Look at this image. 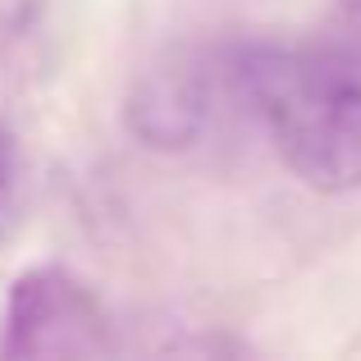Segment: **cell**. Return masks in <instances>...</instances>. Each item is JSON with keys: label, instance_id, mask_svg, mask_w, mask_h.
<instances>
[{"label": "cell", "instance_id": "obj_2", "mask_svg": "<svg viewBox=\"0 0 361 361\" xmlns=\"http://www.w3.org/2000/svg\"><path fill=\"white\" fill-rule=\"evenodd\" d=\"M106 348V316L73 274L42 265L14 279L5 311L9 357H87Z\"/></svg>", "mask_w": 361, "mask_h": 361}, {"label": "cell", "instance_id": "obj_4", "mask_svg": "<svg viewBox=\"0 0 361 361\" xmlns=\"http://www.w3.org/2000/svg\"><path fill=\"white\" fill-rule=\"evenodd\" d=\"M14 160H18V151H14V133L0 123V197H5L9 178H14Z\"/></svg>", "mask_w": 361, "mask_h": 361}, {"label": "cell", "instance_id": "obj_5", "mask_svg": "<svg viewBox=\"0 0 361 361\" xmlns=\"http://www.w3.org/2000/svg\"><path fill=\"white\" fill-rule=\"evenodd\" d=\"M343 5H353V9H361V0H343Z\"/></svg>", "mask_w": 361, "mask_h": 361}, {"label": "cell", "instance_id": "obj_1", "mask_svg": "<svg viewBox=\"0 0 361 361\" xmlns=\"http://www.w3.org/2000/svg\"><path fill=\"white\" fill-rule=\"evenodd\" d=\"M243 97L270 128L283 165L316 192L361 188V73L343 55L302 46H243Z\"/></svg>", "mask_w": 361, "mask_h": 361}, {"label": "cell", "instance_id": "obj_3", "mask_svg": "<svg viewBox=\"0 0 361 361\" xmlns=\"http://www.w3.org/2000/svg\"><path fill=\"white\" fill-rule=\"evenodd\" d=\"M123 123L151 151H188L211 123V73L188 55L151 64L128 87Z\"/></svg>", "mask_w": 361, "mask_h": 361}]
</instances>
